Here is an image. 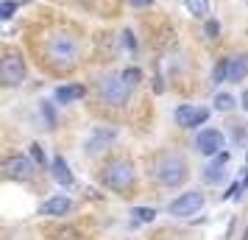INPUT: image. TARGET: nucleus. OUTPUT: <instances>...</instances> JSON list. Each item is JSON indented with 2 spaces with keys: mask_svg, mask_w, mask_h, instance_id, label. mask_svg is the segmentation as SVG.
<instances>
[{
  "mask_svg": "<svg viewBox=\"0 0 248 240\" xmlns=\"http://www.w3.org/2000/svg\"><path fill=\"white\" fill-rule=\"evenodd\" d=\"M50 176H53L56 184H62V187H73V182H76V176L70 171L67 160H62V157H56V160L50 162Z\"/></svg>",
  "mask_w": 248,
  "mask_h": 240,
  "instance_id": "nucleus-13",
  "label": "nucleus"
},
{
  "mask_svg": "<svg viewBox=\"0 0 248 240\" xmlns=\"http://www.w3.org/2000/svg\"><path fill=\"white\" fill-rule=\"evenodd\" d=\"M114 140H117V128L112 126H95L90 131V137H87V143H84V154L87 157H98L103 148H109Z\"/></svg>",
  "mask_w": 248,
  "mask_h": 240,
  "instance_id": "nucleus-6",
  "label": "nucleus"
},
{
  "mask_svg": "<svg viewBox=\"0 0 248 240\" xmlns=\"http://www.w3.org/2000/svg\"><path fill=\"white\" fill-rule=\"evenodd\" d=\"M84 95H87V90H84L81 84H62V87H56V92H53L56 103H76V101H81Z\"/></svg>",
  "mask_w": 248,
  "mask_h": 240,
  "instance_id": "nucleus-14",
  "label": "nucleus"
},
{
  "mask_svg": "<svg viewBox=\"0 0 248 240\" xmlns=\"http://www.w3.org/2000/svg\"><path fill=\"white\" fill-rule=\"evenodd\" d=\"M240 106H243V109H246V112H248V90L243 92V98H240Z\"/></svg>",
  "mask_w": 248,
  "mask_h": 240,
  "instance_id": "nucleus-27",
  "label": "nucleus"
},
{
  "mask_svg": "<svg viewBox=\"0 0 248 240\" xmlns=\"http://www.w3.org/2000/svg\"><path fill=\"white\" fill-rule=\"evenodd\" d=\"M156 218V209H151V207H134L131 209V221L134 224H151Z\"/></svg>",
  "mask_w": 248,
  "mask_h": 240,
  "instance_id": "nucleus-17",
  "label": "nucleus"
},
{
  "mask_svg": "<svg viewBox=\"0 0 248 240\" xmlns=\"http://www.w3.org/2000/svg\"><path fill=\"white\" fill-rule=\"evenodd\" d=\"M45 53H47V59H50L53 67L67 70V67H73V64L78 62L81 45H78V39H76L73 34H53L50 39H47Z\"/></svg>",
  "mask_w": 248,
  "mask_h": 240,
  "instance_id": "nucleus-1",
  "label": "nucleus"
},
{
  "mask_svg": "<svg viewBox=\"0 0 248 240\" xmlns=\"http://www.w3.org/2000/svg\"><path fill=\"white\" fill-rule=\"evenodd\" d=\"M226 162H229V154L220 151V154H217L206 168H203V182H209V184L220 182V179H223V173H226Z\"/></svg>",
  "mask_w": 248,
  "mask_h": 240,
  "instance_id": "nucleus-12",
  "label": "nucleus"
},
{
  "mask_svg": "<svg viewBox=\"0 0 248 240\" xmlns=\"http://www.w3.org/2000/svg\"><path fill=\"white\" fill-rule=\"evenodd\" d=\"M73 209H76V204L67 195H50L45 204L39 207V212L47 218H62V215H67V212H73Z\"/></svg>",
  "mask_w": 248,
  "mask_h": 240,
  "instance_id": "nucleus-11",
  "label": "nucleus"
},
{
  "mask_svg": "<svg viewBox=\"0 0 248 240\" xmlns=\"http://www.w3.org/2000/svg\"><path fill=\"white\" fill-rule=\"evenodd\" d=\"M17 9H20V0H3V3H0V17H3V20H12Z\"/></svg>",
  "mask_w": 248,
  "mask_h": 240,
  "instance_id": "nucleus-21",
  "label": "nucleus"
},
{
  "mask_svg": "<svg viewBox=\"0 0 248 240\" xmlns=\"http://www.w3.org/2000/svg\"><path fill=\"white\" fill-rule=\"evenodd\" d=\"M42 117L47 120V126L53 128V123H56V114H53V109H50L47 103H42Z\"/></svg>",
  "mask_w": 248,
  "mask_h": 240,
  "instance_id": "nucleus-24",
  "label": "nucleus"
},
{
  "mask_svg": "<svg viewBox=\"0 0 248 240\" xmlns=\"http://www.w3.org/2000/svg\"><path fill=\"white\" fill-rule=\"evenodd\" d=\"M25 76H28V67H25V62L17 53H9V56L0 62V79L6 87H17V84H23Z\"/></svg>",
  "mask_w": 248,
  "mask_h": 240,
  "instance_id": "nucleus-7",
  "label": "nucleus"
},
{
  "mask_svg": "<svg viewBox=\"0 0 248 240\" xmlns=\"http://www.w3.org/2000/svg\"><path fill=\"white\" fill-rule=\"evenodd\" d=\"M184 9H187L192 17L206 20V14H209V0H184Z\"/></svg>",
  "mask_w": 248,
  "mask_h": 240,
  "instance_id": "nucleus-16",
  "label": "nucleus"
},
{
  "mask_svg": "<svg viewBox=\"0 0 248 240\" xmlns=\"http://www.w3.org/2000/svg\"><path fill=\"white\" fill-rule=\"evenodd\" d=\"M234 106L237 103H234V95H232V92H217V95H215V109H217V112H232Z\"/></svg>",
  "mask_w": 248,
  "mask_h": 240,
  "instance_id": "nucleus-18",
  "label": "nucleus"
},
{
  "mask_svg": "<svg viewBox=\"0 0 248 240\" xmlns=\"http://www.w3.org/2000/svg\"><path fill=\"white\" fill-rule=\"evenodd\" d=\"M31 160H34L39 168H45L47 165V154H45V148H42L39 143H31Z\"/></svg>",
  "mask_w": 248,
  "mask_h": 240,
  "instance_id": "nucleus-22",
  "label": "nucleus"
},
{
  "mask_svg": "<svg viewBox=\"0 0 248 240\" xmlns=\"http://www.w3.org/2000/svg\"><path fill=\"white\" fill-rule=\"evenodd\" d=\"M3 171L9 179H17V182H31L36 173V162L23 157V154H17V157H9V160L3 162Z\"/></svg>",
  "mask_w": 248,
  "mask_h": 240,
  "instance_id": "nucleus-9",
  "label": "nucleus"
},
{
  "mask_svg": "<svg viewBox=\"0 0 248 240\" xmlns=\"http://www.w3.org/2000/svg\"><path fill=\"white\" fill-rule=\"evenodd\" d=\"M123 79H125V84L134 90L137 84L142 81V70H140V67H125V70H123Z\"/></svg>",
  "mask_w": 248,
  "mask_h": 240,
  "instance_id": "nucleus-20",
  "label": "nucleus"
},
{
  "mask_svg": "<svg viewBox=\"0 0 248 240\" xmlns=\"http://www.w3.org/2000/svg\"><path fill=\"white\" fill-rule=\"evenodd\" d=\"M226 145V137L223 131H217V128H203L201 134L195 137V151L203 154V157H217Z\"/></svg>",
  "mask_w": 248,
  "mask_h": 240,
  "instance_id": "nucleus-10",
  "label": "nucleus"
},
{
  "mask_svg": "<svg viewBox=\"0 0 248 240\" xmlns=\"http://www.w3.org/2000/svg\"><path fill=\"white\" fill-rule=\"evenodd\" d=\"M203 31H206V36H209V39H217V34H220V25L215 23V20H206Z\"/></svg>",
  "mask_w": 248,
  "mask_h": 240,
  "instance_id": "nucleus-23",
  "label": "nucleus"
},
{
  "mask_svg": "<svg viewBox=\"0 0 248 240\" xmlns=\"http://www.w3.org/2000/svg\"><path fill=\"white\" fill-rule=\"evenodd\" d=\"M159 184H165V187H179V184L187 182V160L184 157H176V154H168V157H162V160L154 165V173H151Z\"/></svg>",
  "mask_w": 248,
  "mask_h": 240,
  "instance_id": "nucleus-2",
  "label": "nucleus"
},
{
  "mask_svg": "<svg viewBox=\"0 0 248 240\" xmlns=\"http://www.w3.org/2000/svg\"><path fill=\"white\" fill-rule=\"evenodd\" d=\"M125 45H128V50H137V39H134V34H131V31H125Z\"/></svg>",
  "mask_w": 248,
  "mask_h": 240,
  "instance_id": "nucleus-25",
  "label": "nucleus"
},
{
  "mask_svg": "<svg viewBox=\"0 0 248 240\" xmlns=\"http://www.w3.org/2000/svg\"><path fill=\"white\" fill-rule=\"evenodd\" d=\"M246 76H248V56H246V53H240V56H232V59H229V81L240 84Z\"/></svg>",
  "mask_w": 248,
  "mask_h": 240,
  "instance_id": "nucleus-15",
  "label": "nucleus"
},
{
  "mask_svg": "<svg viewBox=\"0 0 248 240\" xmlns=\"http://www.w3.org/2000/svg\"><path fill=\"white\" fill-rule=\"evenodd\" d=\"M128 3H131L134 9H145V6H151V3H154V0H128Z\"/></svg>",
  "mask_w": 248,
  "mask_h": 240,
  "instance_id": "nucleus-26",
  "label": "nucleus"
},
{
  "mask_svg": "<svg viewBox=\"0 0 248 240\" xmlns=\"http://www.w3.org/2000/svg\"><path fill=\"white\" fill-rule=\"evenodd\" d=\"M131 95V87L125 84L123 73H109L103 76L101 84H98V98H101L106 106H123Z\"/></svg>",
  "mask_w": 248,
  "mask_h": 240,
  "instance_id": "nucleus-3",
  "label": "nucleus"
},
{
  "mask_svg": "<svg viewBox=\"0 0 248 240\" xmlns=\"http://www.w3.org/2000/svg\"><path fill=\"white\" fill-rule=\"evenodd\" d=\"M203 209V193L201 190H187V193H181L176 201H170L168 212L173 218H190L195 212H201Z\"/></svg>",
  "mask_w": 248,
  "mask_h": 240,
  "instance_id": "nucleus-5",
  "label": "nucleus"
},
{
  "mask_svg": "<svg viewBox=\"0 0 248 240\" xmlns=\"http://www.w3.org/2000/svg\"><path fill=\"white\" fill-rule=\"evenodd\" d=\"M134 179H137V171H134V165H131L128 160H112L109 165H106V171H103L106 187H112V190H117V193L128 190V187L134 184Z\"/></svg>",
  "mask_w": 248,
  "mask_h": 240,
  "instance_id": "nucleus-4",
  "label": "nucleus"
},
{
  "mask_svg": "<svg viewBox=\"0 0 248 240\" xmlns=\"http://www.w3.org/2000/svg\"><path fill=\"white\" fill-rule=\"evenodd\" d=\"M223 79H229V59H220V62L215 64V70H212V81L215 84H220Z\"/></svg>",
  "mask_w": 248,
  "mask_h": 240,
  "instance_id": "nucleus-19",
  "label": "nucleus"
},
{
  "mask_svg": "<svg viewBox=\"0 0 248 240\" xmlns=\"http://www.w3.org/2000/svg\"><path fill=\"white\" fill-rule=\"evenodd\" d=\"M173 120L181 128H198L201 123L209 120V109L206 106H192V103H181L179 109L173 112Z\"/></svg>",
  "mask_w": 248,
  "mask_h": 240,
  "instance_id": "nucleus-8",
  "label": "nucleus"
}]
</instances>
